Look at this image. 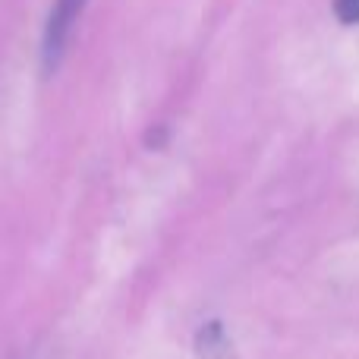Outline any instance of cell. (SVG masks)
<instances>
[{
    "label": "cell",
    "mask_w": 359,
    "mask_h": 359,
    "mask_svg": "<svg viewBox=\"0 0 359 359\" xmlns=\"http://www.w3.org/2000/svg\"><path fill=\"white\" fill-rule=\"evenodd\" d=\"M82 10H86V0H54V4H50L48 22H44V35H41V67H44V73H54V69L60 67Z\"/></svg>",
    "instance_id": "6da1fadb"
},
{
    "label": "cell",
    "mask_w": 359,
    "mask_h": 359,
    "mask_svg": "<svg viewBox=\"0 0 359 359\" xmlns=\"http://www.w3.org/2000/svg\"><path fill=\"white\" fill-rule=\"evenodd\" d=\"M334 13L344 25L359 22V0H334Z\"/></svg>",
    "instance_id": "3957f363"
},
{
    "label": "cell",
    "mask_w": 359,
    "mask_h": 359,
    "mask_svg": "<svg viewBox=\"0 0 359 359\" xmlns=\"http://www.w3.org/2000/svg\"><path fill=\"white\" fill-rule=\"evenodd\" d=\"M196 350H198V356L202 359H221L224 353H227L230 344H227V334H224L221 325L217 322L205 325V328L198 331V337H196Z\"/></svg>",
    "instance_id": "7a4b0ae2"
}]
</instances>
